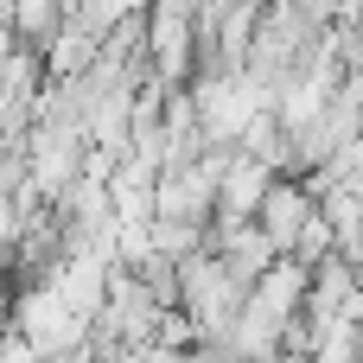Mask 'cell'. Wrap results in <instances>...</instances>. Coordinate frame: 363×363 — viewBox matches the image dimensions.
Returning a JSON list of instances; mask_svg holds the SVG:
<instances>
[{
  "label": "cell",
  "instance_id": "obj_1",
  "mask_svg": "<svg viewBox=\"0 0 363 363\" xmlns=\"http://www.w3.org/2000/svg\"><path fill=\"white\" fill-rule=\"evenodd\" d=\"M191 108H198V134H204V147L236 153L242 128H249L262 108H274V102H268V89H262L249 70H211V77L191 83Z\"/></svg>",
  "mask_w": 363,
  "mask_h": 363
},
{
  "label": "cell",
  "instance_id": "obj_2",
  "mask_svg": "<svg viewBox=\"0 0 363 363\" xmlns=\"http://www.w3.org/2000/svg\"><path fill=\"white\" fill-rule=\"evenodd\" d=\"M242 300H249V287L211 255V249H198V255H185L179 262V313L191 319V332H198V345L211 338H223L230 332V319L242 313Z\"/></svg>",
  "mask_w": 363,
  "mask_h": 363
},
{
  "label": "cell",
  "instance_id": "obj_4",
  "mask_svg": "<svg viewBox=\"0 0 363 363\" xmlns=\"http://www.w3.org/2000/svg\"><path fill=\"white\" fill-rule=\"evenodd\" d=\"M274 179H281L274 166H262L249 153H230V166L217 179V223H255V211H262V198H268Z\"/></svg>",
  "mask_w": 363,
  "mask_h": 363
},
{
  "label": "cell",
  "instance_id": "obj_5",
  "mask_svg": "<svg viewBox=\"0 0 363 363\" xmlns=\"http://www.w3.org/2000/svg\"><path fill=\"white\" fill-rule=\"evenodd\" d=\"M211 255H217L242 287H255V281L281 262V255H274V242H268L255 223H211Z\"/></svg>",
  "mask_w": 363,
  "mask_h": 363
},
{
  "label": "cell",
  "instance_id": "obj_6",
  "mask_svg": "<svg viewBox=\"0 0 363 363\" xmlns=\"http://www.w3.org/2000/svg\"><path fill=\"white\" fill-rule=\"evenodd\" d=\"M274 363H319V357H313V351H281Z\"/></svg>",
  "mask_w": 363,
  "mask_h": 363
},
{
  "label": "cell",
  "instance_id": "obj_3",
  "mask_svg": "<svg viewBox=\"0 0 363 363\" xmlns=\"http://www.w3.org/2000/svg\"><path fill=\"white\" fill-rule=\"evenodd\" d=\"M313 217H319V191H313V179L281 172V179L268 185L262 211H255V230L274 242V255H294V242L306 236V223H313Z\"/></svg>",
  "mask_w": 363,
  "mask_h": 363
}]
</instances>
